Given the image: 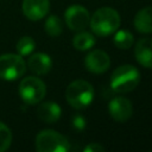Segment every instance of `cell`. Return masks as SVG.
Listing matches in <instances>:
<instances>
[{"mask_svg": "<svg viewBox=\"0 0 152 152\" xmlns=\"http://www.w3.org/2000/svg\"><path fill=\"white\" fill-rule=\"evenodd\" d=\"M36 48V42L28 37V36H25V37H21L18 43H17V51L20 56H28L33 52Z\"/></svg>", "mask_w": 152, "mask_h": 152, "instance_id": "obj_18", "label": "cell"}, {"mask_svg": "<svg viewBox=\"0 0 152 152\" xmlns=\"http://www.w3.org/2000/svg\"><path fill=\"white\" fill-rule=\"evenodd\" d=\"M70 148L68 139L53 129H43L36 137L38 152H66Z\"/></svg>", "mask_w": 152, "mask_h": 152, "instance_id": "obj_4", "label": "cell"}, {"mask_svg": "<svg viewBox=\"0 0 152 152\" xmlns=\"http://www.w3.org/2000/svg\"><path fill=\"white\" fill-rule=\"evenodd\" d=\"M71 126L76 131H83L87 126V120L84 116H82L80 114H75L71 118Z\"/></svg>", "mask_w": 152, "mask_h": 152, "instance_id": "obj_20", "label": "cell"}, {"mask_svg": "<svg viewBox=\"0 0 152 152\" xmlns=\"http://www.w3.org/2000/svg\"><path fill=\"white\" fill-rule=\"evenodd\" d=\"M83 151L84 152H103L104 151V147L102 145L97 144V142H90V144H88L84 147Z\"/></svg>", "mask_w": 152, "mask_h": 152, "instance_id": "obj_21", "label": "cell"}, {"mask_svg": "<svg viewBox=\"0 0 152 152\" xmlns=\"http://www.w3.org/2000/svg\"><path fill=\"white\" fill-rule=\"evenodd\" d=\"M135 59L144 68H152V38H141L137 42L134 48Z\"/></svg>", "mask_w": 152, "mask_h": 152, "instance_id": "obj_11", "label": "cell"}, {"mask_svg": "<svg viewBox=\"0 0 152 152\" xmlns=\"http://www.w3.org/2000/svg\"><path fill=\"white\" fill-rule=\"evenodd\" d=\"M26 71V63L20 55L5 53L0 56V78L14 81Z\"/></svg>", "mask_w": 152, "mask_h": 152, "instance_id": "obj_6", "label": "cell"}, {"mask_svg": "<svg viewBox=\"0 0 152 152\" xmlns=\"http://www.w3.org/2000/svg\"><path fill=\"white\" fill-rule=\"evenodd\" d=\"M45 32L50 37H58L63 31V24L57 15H50L44 24Z\"/></svg>", "mask_w": 152, "mask_h": 152, "instance_id": "obj_17", "label": "cell"}, {"mask_svg": "<svg viewBox=\"0 0 152 152\" xmlns=\"http://www.w3.org/2000/svg\"><path fill=\"white\" fill-rule=\"evenodd\" d=\"M95 93L93 86L84 80L72 81L65 90V99L68 103L76 109L87 108L94 100Z\"/></svg>", "mask_w": 152, "mask_h": 152, "instance_id": "obj_2", "label": "cell"}, {"mask_svg": "<svg viewBox=\"0 0 152 152\" xmlns=\"http://www.w3.org/2000/svg\"><path fill=\"white\" fill-rule=\"evenodd\" d=\"M23 13L24 15L32 20L37 21L43 19L49 10H50V1L49 0H23Z\"/></svg>", "mask_w": 152, "mask_h": 152, "instance_id": "obj_10", "label": "cell"}, {"mask_svg": "<svg viewBox=\"0 0 152 152\" xmlns=\"http://www.w3.org/2000/svg\"><path fill=\"white\" fill-rule=\"evenodd\" d=\"M86 68L93 74H102L108 70L110 65V58L103 50H93L84 58Z\"/></svg>", "mask_w": 152, "mask_h": 152, "instance_id": "obj_9", "label": "cell"}, {"mask_svg": "<svg viewBox=\"0 0 152 152\" xmlns=\"http://www.w3.org/2000/svg\"><path fill=\"white\" fill-rule=\"evenodd\" d=\"M133 40L134 37L133 34L127 31V30H116L114 38H113V43L118 49H129L133 45Z\"/></svg>", "mask_w": 152, "mask_h": 152, "instance_id": "obj_16", "label": "cell"}, {"mask_svg": "<svg viewBox=\"0 0 152 152\" xmlns=\"http://www.w3.org/2000/svg\"><path fill=\"white\" fill-rule=\"evenodd\" d=\"M62 114V109L58 106V103L53 101H46L38 106L37 108V115L38 118L46 122V124H53L59 120Z\"/></svg>", "mask_w": 152, "mask_h": 152, "instance_id": "obj_12", "label": "cell"}, {"mask_svg": "<svg viewBox=\"0 0 152 152\" xmlns=\"http://www.w3.org/2000/svg\"><path fill=\"white\" fill-rule=\"evenodd\" d=\"M12 142V132L11 129L0 121V152L6 151Z\"/></svg>", "mask_w": 152, "mask_h": 152, "instance_id": "obj_19", "label": "cell"}, {"mask_svg": "<svg viewBox=\"0 0 152 152\" xmlns=\"http://www.w3.org/2000/svg\"><path fill=\"white\" fill-rule=\"evenodd\" d=\"M108 110L112 116L118 122L127 121L133 114V106L131 101L124 96H116L110 100L108 104Z\"/></svg>", "mask_w": 152, "mask_h": 152, "instance_id": "obj_8", "label": "cell"}, {"mask_svg": "<svg viewBox=\"0 0 152 152\" xmlns=\"http://www.w3.org/2000/svg\"><path fill=\"white\" fill-rule=\"evenodd\" d=\"M95 43H96L95 37L87 31H78V33L75 34V37L72 39L74 48L76 50H80V51L90 50L95 45Z\"/></svg>", "mask_w": 152, "mask_h": 152, "instance_id": "obj_15", "label": "cell"}, {"mask_svg": "<svg viewBox=\"0 0 152 152\" xmlns=\"http://www.w3.org/2000/svg\"><path fill=\"white\" fill-rule=\"evenodd\" d=\"M46 93L44 82L34 76H28L21 80L19 84V95L21 100L27 104L39 103Z\"/></svg>", "mask_w": 152, "mask_h": 152, "instance_id": "obj_5", "label": "cell"}, {"mask_svg": "<svg viewBox=\"0 0 152 152\" xmlns=\"http://www.w3.org/2000/svg\"><path fill=\"white\" fill-rule=\"evenodd\" d=\"M64 19L68 27L72 31H83L90 21L89 12L81 5H71L64 13Z\"/></svg>", "mask_w": 152, "mask_h": 152, "instance_id": "obj_7", "label": "cell"}, {"mask_svg": "<svg viewBox=\"0 0 152 152\" xmlns=\"http://www.w3.org/2000/svg\"><path fill=\"white\" fill-rule=\"evenodd\" d=\"M27 65H28V69L36 75H45L50 71L52 66V61L49 55L43 52H37L31 55V57L28 58Z\"/></svg>", "mask_w": 152, "mask_h": 152, "instance_id": "obj_13", "label": "cell"}, {"mask_svg": "<svg viewBox=\"0 0 152 152\" xmlns=\"http://www.w3.org/2000/svg\"><path fill=\"white\" fill-rule=\"evenodd\" d=\"M91 31L100 37L113 34L120 26V15L112 7H101L94 12L89 21Z\"/></svg>", "mask_w": 152, "mask_h": 152, "instance_id": "obj_1", "label": "cell"}, {"mask_svg": "<svg viewBox=\"0 0 152 152\" xmlns=\"http://www.w3.org/2000/svg\"><path fill=\"white\" fill-rule=\"evenodd\" d=\"M134 27L141 33L152 32V6L141 8L134 17Z\"/></svg>", "mask_w": 152, "mask_h": 152, "instance_id": "obj_14", "label": "cell"}, {"mask_svg": "<svg viewBox=\"0 0 152 152\" xmlns=\"http://www.w3.org/2000/svg\"><path fill=\"white\" fill-rule=\"evenodd\" d=\"M139 82V70L131 64H124L113 71L110 77V88L116 93H128L135 89Z\"/></svg>", "mask_w": 152, "mask_h": 152, "instance_id": "obj_3", "label": "cell"}]
</instances>
